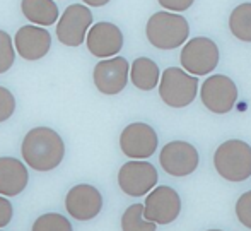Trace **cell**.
Listing matches in <instances>:
<instances>
[{
    "label": "cell",
    "instance_id": "obj_11",
    "mask_svg": "<svg viewBox=\"0 0 251 231\" xmlns=\"http://www.w3.org/2000/svg\"><path fill=\"white\" fill-rule=\"evenodd\" d=\"M130 63L123 57H111V58H102L94 67L93 79L98 91L106 96L120 94L125 89L128 83Z\"/></svg>",
    "mask_w": 251,
    "mask_h": 231
},
{
    "label": "cell",
    "instance_id": "obj_16",
    "mask_svg": "<svg viewBox=\"0 0 251 231\" xmlns=\"http://www.w3.org/2000/svg\"><path fill=\"white\" fill-rule=\"evenodd\" d=\"M27 180V170L19 159L0 158V194L5 197L19 195L26 188Z\"/></svg>",
    "mask_w": 251,
    "mask_h": 231
},
{
    "label": "cell",
    "instance_id": "obj_13",
    "mask_svg": "<svg viewBox=\"0 0 251 231\" xmlns=\"http://www.w3.org/2000/svg\"><path fill=\"white\" fill-rule=\"evenodd\" d=\"M65 207L67 212L74 219L89 221V219L96 218L101 212L102 197L96 187L87 183H80L69 190L65 199Z\"/></svg>",
    "mask_w": 251,
    "mask_h": 231
},
{
    "label": "cell",
    "instance_id": "obj_21",
    "mask_svg": "<svg viewBox=\"0 0 251 231\" xmlns=\"http://www.w3.org/2000/svg\"><path fill=\"white\" fill-rule=\"evenodd\" d=\"M33 231H74L70 221L62 214L50 212V214H43L34 221Z\"/></svg>",
    "mask_w": 251,
    "mask_h": 231
},
{
    "label": "cell",
    "instance_id": "obj_19",
    "mask_svg": "<svg viewBox=\"0 0 251 231\" xmlns=\"http://www.w3.org/2000/svg\"><path fill=\"white\" fill-rule=\"evenodd\" d=\"M229 29L236 40L251 43V2L239 3L229 16Z\"/></svg>",
    "mask_w": 251,
    "mask_h": 231
},
{
    "label": "cell",
    "instance_id": "obj_1",
    "mask_svg": "<svg viewBox=\"0 0 251 231\" xmlns=\"http://www.w3.org/2000/svg\"><path fill=\"white\" fill-rule=\"evenodd\" d=\"M21 154L26 165L36 172H51L62 163L65 144L50 127H36L26 134L21 145Z\"/></svg>",
    "mask_w": 251,
    "mask_h": 231
},
{
    "label": "cell",
    "instance_id": "obj_8",
    "mask_svg": "<svg viewBox=\"0 0 251 231\" xmlns=\"http://www.w3.org/2000/svg\"><path fill=\"white\" fill-rule=\"evenodd\" d=\"M200 156L193 144L185 141H173L162 147L159 163L171 176H188L199 168Z\"/></svg>",
    "mask_w": 251,
    "mask_h": 231
},
{
    "label": "cell",
    "instance_id": "obj_3",
    "mask_svg": "<svg viewBox=\"0 0 251 231\" xmlns=\"http://www.w3.org/2000/svg\"><path fill=\"white\" fill-rule=\"evenodd\" d=\"M214 166L227 182H245L251 176V145L239 139L222 142L214 154Z\"/></svg>",
    "mask_w": 251,
    "mask_h": 231
},
{
    "label": "cell",
    "instance_id": "obj_25",
    "mask_svg": "<svg viewBox=\"0 0 251 231\" xmlns=\"http://www.w3.org/2000/svg\"><path fill=\"white\" fill-rule=\"evenodd\" d=\"M159 5L162 9L169 10V12H183V10H188L193 5L195 0H157Z\"/></svg>",
    "mask_w": 251,
    "mask_h": 231
},
{
    "label": "cell",
    "instance_id": "obj_14",
    "mask_svg": "<svg viewBox=\"0 0 251 231\" xmlns=\"http://www.w3.org/2000/svg\"><path fill=\"white\" fill-rule=\"evenodd\" d=\"M87 50L98 58L115 57L123 48V33L111 23H98L89 29L86 38Z\"/></svg>",
    "mask_w": 251,
    "mask_h": 231
},
{
    "label": "cell",
    "instance_id": "obj_9",
    "mask_svg": "<svg viewBox=\"0 0 251 231\" xmlns=\"http://www.w3.org/2000/svg\"><path fill=\"white\" fill-rule=\"evenodd\" d=\"M179 211H181V199L175 188L166 185L151 190L144 202V218L155 225H169L176 221Z\"/></svg>",
    "mask_w": 251,
    "mask_h": 231
},
{
    "label": "cell",
    "instance_id": "obj_6",
    "mask_svg": "<svg viewBox=\"0 0 251 231\" xmlns=\"http://www.w3.org/2000/svg\"><path fill=\"white\" fill-rule=\"evenodd\" d=\"M200 98L208 112L224 115L234 108L238 101V87L231 77L215 74L207 77V81L201 84Z\"/></svg>",
    "mask_w": 251,
    "mask_h": 231
},
{
    "label": "cell",
    "instance_id": "obj_27",
    "mask_svg": "<svg viewBox=\"0 0 251 231\" xmlns=\"http://www.w3.org/2000/svg\"><path fill=\"white\" fill-rule=\"evenodd\" d=\"M82 2H86L87 5H91V7H102V5H106L109 0H82Z\"/></svg>",
    "mask_w": 251,
    "mask_h": 231
},
{
    "label": "cell",
    "instance_id": "obj_2",
    "mask_svg": "<svg viewBox=\"0 0 251 231\" xmlns=\"http://www.w3.org/2000/svg\"><path fill=\"white\" fill-rule=\"evenodd\" d=\"M146 36L155 48L175 50L186 43L190 36V24L181 14L162 10L149 17L146 26Z\"/></svg>",
    "mask_w": 251,
    "mask_h": 231
},
{
    "label": "cell",
    "instance_id": "obj_22",
    "mask_svg": "<svg viewBox=\"0 0 251 231\" xmlns=\"http://www.w3.org/2000/svg\"><path fill=\"white\" fill-rule=\"evenodd\" d=\"M14 58H16V52H14L10 34L0 29V74L7 72L12 67Z\"/></svg>",
    "mask_w": 251,
    "mask_h": 231
},
{
    "label": "cell",
    "instance_id": "obj_24",
    "mask_svg": "<svg viewBox=\"0 0 251 231\" xmlns=\"http://www.w3.org/2000/svg\"><path fill=\"white\" fill-rule=\"evenodd\" d=\"M16 110V98L7 87L0 86V123L9 120Z\"/></svg>",
    "mask_w": 251,
    "mask_h": 231
},
{
    "label": "cell",
    "instance_id": "obj_15",
    "mask_svg": "<svg viewBox=\"0 0 251 231\" xmlns=\"http://www.w3.org/2000/svg\"><path fill=\"white\" fill-rule=\"evenodd\" d=\"M14 45L24 60H40L50 52L51 36L43 28L23 26L16 33Z\"/></svg>",
    "mask_w": 251,
    "mask_h": 231
},
{
    "label": "cell",
    "instance_id": "obj_18",
    "mask_svg": "<svg viewBox=\"0 0 251 231\" xmlns=\"http://www.w3.org/2000/svg\"><path fill=\"white\" fill-rule=\"evenodd\" d=\"M130 79L140 91H152L159 84V67L152 58L139 57L130 67Z\"/></svg>",
    "mask_w": 251,
    "mask_h": 231
},
{
    "label": "cell",
    "instance_id": "obj_17",
    "mask_svg": "<svg viewBox=\"0 0 251 231\" xmlns=\"http://www.w3.org/2000/svg\"><path fill=\"white\" fill-rule=\"evenodd\" d=\"M21 10L36 26H51L58 19V7L53 0H23Z\"/></svg>",
    "mask_w": 251,
    "mask_h": 231
},
{
    "label": "cell",
    "instance_id": "obj_10",
    "mask_svg": "<svg viewBox=\"0 0 251 231\" xmlns=\"http://www.w3.org/2000/svg\"><path fill=\"white\" fill-rule=\"evenodd\" d=\"M157 170L147 161L133 159L120 168L118 172V185L126 195L132 197H142L154 190L157 183Z\"/></svg>",
    "mask_w": 251,
    "mask_h": 231
},
{
    "label": "cell",
    "instance_id": "obj_5",
    "mask_svg": "<svg viewBox=\"0 0 251 231\" xmlns=\"http://www.w3.org/2000/svg\"><path fill=\"white\" fill-rule=\"evenodd\" d=\"M219 46L205 36H197L186 41L179 55L181 67L192 76H207L219 65Z\"/></svg>",
    "mask_w": 251,
    "mask_h": 231
},
{
    "label": "cell",
    "instance_id": "obj_7",
    "mask_svg": "<svg viewBox=\"0 0 251 231\" xmlns=\"http://www.w3.org/2000/svg\"><path fill=\"white\" fill-rule=\"evenodd\" d=\"M93 24V12L82 3H72L56 24V38L67 46H79L87 38Z\"/></svg>",
    "mask_w": 251,
    "mask_h": 231
},
{
    "label": "cell",
    "instance_id": "obj_12",
    "mask_svg": "<svg viewBox=\"0 0 251 231\" xmlns=\"http://www.w3.org/2000/svg\"><path fill=\"white\" fill-rule=\"evenodd\" d=\"M159 139L155 130L147 123H130L120 136V147L123 154L132 159H147L155 152Z\"/></svg>",
    "mask_w": 251,
    "mask_h": 231
},
{
    "label": "cell",
    "instance_id": "obj_26",
    "mask_svg": "<svg viewBox=\"0 0 251 231\" xmlns=\"http://www.w3.org/2000/svg\"><path fill=\"white\" fill-rule=\"evenodd\" d=\"M12 204L5 197H0V228L9 225L10 219H12Z\"/></svg>",
    "mask_w": 251,
    "mask_h": 231
},
{
    "label": "cell",
    "instance_id": "obj_4",
    "mask_svg": "<svg viewBox=\"0 0 251 231\" xmlns=\"http://www.w3.org/2000/svg\"><path fill=\"white\" fill-rule=\"evenodd\" d=\"M197 76L185 72L179 67H169L162 72L159 83V96L171 108H185L192 105L199 92Z\"/></svg>",
    "mask_w": 251,
    "mask_h": 231
},
{
    "label": "cell",
    "instance_id": "obj_28",
    "mask_svg": "<svg viewBox=\"0 0 251 231\" xmlns=\"http://www.w3.org/2000/svg\"><path fill=\"white\" fill-rule=\"evenodd\" d=\"M208 231H221V230H208Z\"/></svg>",
    "mask_w": 251,
    "mask_h": 231
},
{
    "label": "cell",
    "instance_id": "obj_20",
    "mask_svg": "<svg viewBox=\"0 0 251 231\" xmlns=\"http://www.w3.org/2000/svg\"><path fill=\"white\" fill-rule=\"evenodd\" d=\"M123 231H155V223L144 218V205L133 204L122 216Z\"/></svg>",
    "mask_w": 251,
    "mask_h": 231
},
{
    "label": "cell",
    "instance_id": "obj_23",
    "mask_svg": "<svg viewBox=\"0 0 251 231\" xmlns=\"http://www.w3.org/2000/svg\"><path fill=\"white\" fill-rule=\"evenodd\" d=\"M236 216L243 226L251 230V190L243 194L236 202Z\"/></svg>",
    "mask_w": 251,
    "mask_h": 231
}]
</instances>
